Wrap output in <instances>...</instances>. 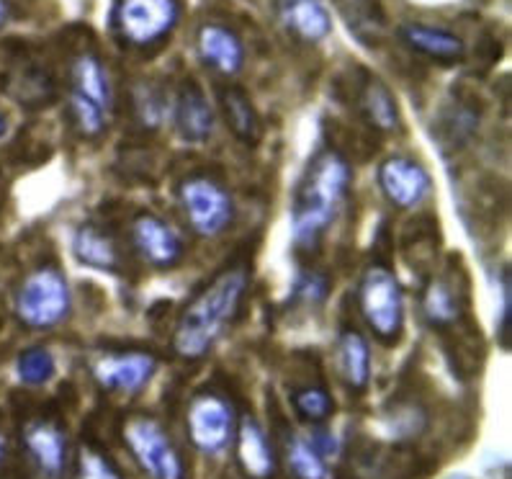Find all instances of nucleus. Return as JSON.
<instances>
[{
    "instance_id": "nucleus-13",
    "label": "nucleus",
    "mask_w": 512,
    "mask_h": 479,
    "mask_svg": "<svg viewBox=\"0 0 512 479\" xmlns=\"http://www.w3.org/2000/svg\"><path fill=\"white\" fill-rule=\"evenodd\" d=\"M376 178H379V188L386 201L392 207L404 209V212L420 207L422 201L428 199L430 188H433L428 168L412 158H402V155L386 158L379 165Z\"/></svg>"
},
{
    "instance_id": "nucleus-10",
    "label": "nucleus",
    "mask_w": 512,
    "mask_h": 479,
    "mask_svg": "<svg viewBox=\"0 0 512 479\" xmlns=\"http://www.w3.org/2000/svg\"><path fill=\"white\" fill-rule=\"evenodd\" d=\"M157 356L147 348H96L85 358V369L103 392L139 395L157 374Z\"/></svg>"
},
{
    "instance_id": "nucleus-23",
    "label": "nucleus",
    "mask_w": 512,
    "mask_h": 479,
    "mask_svg": "<svg viewBox=\"0 0 512 479\" xmlns=\"http://www.w3.org/2000/svg\"><path fill=\"white\" fill-rule=\"evenodd\" d=\"M361 114L368 124L379 132H397L402 127L399 119V106L394 101L392 91L381 80L368 78L361 91Z\"/></svg>"
},
{
    "instance_id": "nucleus-22",
    "label": "nucleus",
    "mask_w": 512,
    "mask_h": 479,
    "mask_svg": "<svg viewBox=\"0 0 512 479\" xmlns=\"http://www.w3.org/2000/svg\"><path fill=\"white\" fill-rule=\"evenodd\" d=\"M219 109H222L224 124L229 132L235 134L237 140L245 145H255L260 137V119L255 111L253 101L247 98V93L237 85H224L219 88Z\"/></svg>"
},
{
    "instance_id": "nucleus-30",
    "label": "nucleus",
    "mask_w": 512,
    "mask_h": 479,
    "mask_svg": "<svg viewBox=\"0 0 512 479\" xmlns=\"http://www.w3.org/2000/svg\"><path fill=\"white\" fill-rule=\"evenodd\" d=\"M11 21V3L8 0H0V29Z\"/></svg>"
},
{
    "instance_id": "nucleus-26",
    "label": "nucleus",
    "mask_w": 512,
    "mask_h": 479,
    "mask_svg": "<svg viewBox=\"0 0 512 479\" xmlns=\"http://www.w3.org/2000/svg\"><path fill=\"white\" fill-rule=\"evenodd\" d=\"M132 111L137 124L147 129H157L163 127L165 116L170 114L168 98H165L163 88H157L152 83H142L134 85L132 93Z\"/></svg>"
},
{
    "instance_id": "nucleus-12",
    "label": "nucleus",
    "mask_w": 512,
    "mask_h": 479,
    "mask_svg": "<svg viewBox=\"0 0 512 479\" xmlns=\"http://www.w3.org/2000/svg\"><path fill=\"white\" fill-rule=\"evenodd\" d=\"M129 237H132V245L139 258L157 271L175 268L186 253V245H183V237L178 235V230L152 212H142L132 219Z\"/></svg>"
},
{
    "instance_id": "nucleus-8",
    "label": "nucleus",
    "mask_w": 512,
    "mask_h": 479,
    "mask_svg": "<svg viewBox=\"0 0 512 479\" xmlns=\"http://www.w3.org/2000/svg\"><path fill=\"white\" fill-rule=\"evenodd\" d=\"M186 431L193 449L204 456H222L235 443L237 413L224 389L204 387L186 407Z\"/></svg>"
},
{
    "instance_id": "nucleus-7",
    "label": "nucleus",
    "mask_w": 512,
    "mask_h": 479,
    "mask_svg": "<svg viewBox=\"0 0 512 479\" xmlns=\"http://www.w3.org/2000/svg\"><path fill=\"white\" fill-rule=\"evenodd\" d=\"M181 0H114L111 29L129 49L163 44L181 21Z\"/></svg>"
},
{
    "instance_id": "nucleus-17",
    "label": "nucleus",
    "mask_w": 512,
    "mask_h": 479,
    "mask_svg": "<svg viewBox=\"0 0 512 479\" xmlns=\"http://www.w3.org/2000/svg\"><path fill=\"white\" fill-rule=\"evenodd\" d=\"M278 19L291 37L304 44H320L330 37L332 16L325 0H278Z\"/></svg>"
},
{
    "instance_id": "nucleus-3",
    "label": "nucleus",
    "mask_w": 512,
    "mask_h": 479,
    "mask_svg": "<svg viewBox=\"0 0 512 479\" xmlns=\"http://www.w3.org/2000/svg\"><path fill=\"white\" fill-rule=\"evenodd\" d=\"M116 93L109 67L96 52H80L70 65L67 116L85 140H98L114 119Z\"/></svg>"
},
{
    "instance_id": "nucleus-24",
    "label": "nucleus",
    "mask_w": 512,
    "mask_h": 479,
    "mask_svg": "<svg viewBox=\"0 0 512 479\" xmlns=\"http://www.w3.org/2000/svg\"><path fill=\"white\" fill-rule=\"evenodd\" d=\"M286 467L294 479H332L330 459L314 446L309 436H286Z\"/></svg>"
},
{
    "instance_id": "nucleus-21",
    "label": "nucleus",
    "mask_w": 512,
    "mask_h": 479,
    "mask_svg": "<svg viewBox=\"0 0 512 479\" xmlns=\"http://www.w3.org/2000/svg\"><path fill=\"white\" fill-rule=\"evenodd\" d=\"M73 255L83 266L116 273L121 268V250L114 235L101 225L83 222L73 235Z\"/></svg>"
},
{
    "instance_id": "nucleus-20",
    "label": "nucleus",
    "mask_w": 512,
    "mask_h": 479,
    "mask_svg": "<svg viewBox=\"0 0 512 479\" xmlns=\"http://www.w3.org/2000/svg\"><path fill=\"white\" fill-rule=\"evenodd\" d=\"M338 369L340 379L350 392H366L371 384V346L366 335L358 328L348 325L338 335Z\"/></svg>"
},
{
    "instance_id": "nucleus-1",
    "label": "nucleus",
    "mask_w": 512,
    "mask_h": 479,
    "mask_svg": "<svg viewBox=\"0 0 512 479\" xmlns=\"http://www.w3.org/2000/svg\"><path fill=\"white\" fill-rule=\"evenodd\" d=\"M250 266L242 261L211 276L183 307L170 335V348L183 361H201L214 351L240 315L250 292Z\"/></svg>"
},
{
    "instance_id": "nucleus-27",
    "label": "nucleus",
    "mask_w": 512,
    "mask_h": 479,
    "mask_svg": "<svg viewBox=\"0 0 512 479\" xmlns=\"http://www.w3.org/2000/svg\"><path fill=\"white\" fill-rule=\"evenodd\" d=\"M16 374L26 387H42L55 376V356L44 346H31L16 358Z\"/></svg>"
},
{
    "instance_id": "nucleus-11",
    "label": "nucleus",
    "mask_w": 512,
    "mask_h": 479,
    "mask_svg": "<svg viewBox=\"0 0 512 479\" xmlns=\"http://www.w3.org/2000/svg\"><path fill=\"white\" fill-rule=\"evenodd\" d=\"M21 443L31 467L42 479H62L70 459L67 433L55 415H34L21 428Z\"/></svg>"
},
{
    "instance_id": "nucleus-16",
    "label": "nucleus",
    "mask_w": 512,
    "mask_h": 479,
    "mask_svg": "<svg viewBox=\"0 0 512 479\" xmlns=\"http://www.w3.org/2000/svg\"><path fill=\"white\" fill-rule=\"evenodd\" d=\"M235 443L237 464H240L242 474H245L247 479L276 477V451H273V443L268 441L263 425H260L253 415H245V418L237 423Z\"/></svg>"
},
{
    "instance_id": "nucleus-19",
    "label": "nucleus",
    "mask_w": 512,
    "mask_h": 479,
    "mask_svg": "<svg viewBox=\"0 0 512 479\" xmlns=\"http://www.w3.org/2000/svg\"><path fill=\"white\" fill-rule=\"evenodd\" d=\"M464 315V289L451 273H440L425 286L422 294V317L430 328H451Z\"/></svg>"
},
{
    "instance_id": "nucleus-5",
    "label": "nucleus",
    "mask_w": 512,
    "mask_h": 479,
    "mask_svg": "<svg viewBox=\"0 0 512 479\" xmlns=\"http://www.w3.org/2000/svg\"><path fill=\"white\" fill-rule=\"evenodd\" d=\"M121 441L150 479H188L186 459L165 425L145 413H132L121 423Z\"/></svg>"
},
{
    "instance_id": "nucleus-25",
    "label": "nucleus",
    "mask_w": 512,
    "mask_h": 479,
    "mask_svg": "<svg viewBox=\"0 0 512 479\" xmlns=\"http://www.w3.org/2000/svg\"><path fill=\"white\" fill-rule=\"evenodd\" d=\"M291 407L304 423L322 425L335 415V400L322 384H304L291 392Z\"/></svg>"
},
{
    "instance_id": "nucleus-32",
    "label": "nucleus",
    "mask_w": 512,
    "mask_h": 479,
    "mask_svg": "<svg viewBox=\"0 0 512 479\" xmlns=\"http://www.w3.org/2000/svg\"><path fill=\"white\" fill-rule=\"evenodd\" d=\"M6 134H8V119L6 114L0 111V137H6Z\"/></svg>"
},
{
    "instance_id": "nucleus-28",
    "label": "nucleus",
    "mask_w": 512,
    "mask_h": 479,
    "mask_svg": "<svg viewBox=\"0 0 512 479\" xmlns=\"http://www.w3.org/2000/svg\"><path fill=\"white\" fill-rule=\"evenodd\" d=\"M75 479H121V474L116 472V467L111 464L109 456L103 454L101 446L88 443V446L80 451Z\"/></svg>"
},
{
    "instance_id": "nucleus-6",
    "label": "nucleus",
    "mask_w": 512,
    "mask_h": 479,
    "mask_svg": "<svg viewBox=\"0 0 512 479\" xmlns=\"http://www.w3.org/2000/svg\"><path fill=\"white\" fill-rule=\"evenodd\" d=\"M358 310H361L366 328L392 346L402 338L404 330V299L402 284L394 276V271L384 263H371L363 271L361 284H358Z\"/></svg>"
},
{
    "instance_id": "nucleus-4",
    "label": "nucleus",
    "mask_w": 512,
    "mask_h": 479,
    "mask_svg": "<svg viewBox=\"0 0 512 479\" xmlns=\"http://www.w3.org/2000/svg\"><path fill=\"white\" fill-rule=\"evenodd\" d=\"M73 312V292L67 276L55 263L31 268L13 297V315L29 330H52Z\"/></svg>"
},
{
    "instance_id": "nucleus-14",
    "label": "nucleus",
    "mask_w": 512,
    "mask_h": 479,
    "mask_svg": "<svg viewBox=\"0 0 512 479\" xmlns=\"http://www.w3.org/2000/svg\"><path fill=\"white\" fill-rule=\"evenodd\" d=\"M196 55L211 73L222 75V78H235L245 67V44H242L240 34L229 29L227 24H217V21L199 26Z\"/></svg>"
},
{
    "instance_id": "nucleus-18",
    "label": "nucleus",
    "mask_w": 512,
    "mask_h": 479,
    "mask_svg": "<svg viewBox=\"0 0 512 479\" xmlns=\"http://www.w3.org/2000/svg\"><path fill=\"white\" fill-rule=\"evenodd\" d=\"M399 39H402L412 52L428 57V60L443 62V65H451V62L464 60L466 44L464 39L453 34V31L443 29V26L433 24H410L399 26Z\"/></svg>"
},
{
    "instance_id": "nucleus-31",
    "label": "nucleus",
    "mask_w": 512,
    "mask_h": 479,
    "mask_svg": "<svg viewBox=\"0 0 512 479\" xmlns=\"http://www.w3.org/2000/svg\"><path fill=\"white\" fill-rule=\"evenodd\" d=\"M6 456H8V441L6 436H3V431H0V464L6 461Z\"/></svg>"
},
{
    "instance_id": "nucleus-2",
    "label": "nucleus",
    "mask_w": 512,
    "mask_h": 479,
    "mask_svg": "<svg viewBox=\"0 0 512 479\" xmlns=\"http://www.w3.org/2000/svg\"><path fill=\"white\" fill-rule=\"evenodd\" d=\"M350 191V163L338 150L325 147L309 160L296 186L291 207V240L296 253H317L322 237L343 209Z\"/></svg>"
},
{
    "instance_id": "nucleus-9",
    "label": "nucleus",
    "mask_w": 512,
    "mask_h": 479,
    "mask_svg": "<svg viewBox=\"0 0 512 479\" xmlns=\"http://www.w3.org/2000/svg\"><path fill=\"white\" fill-rule=\"evenodd\" d=\"M178 204L188 227L204 240H214L235 225V199L224 183L204 173L183 178L178 186Z\"/></svg>"
},
{
    "instance_id": "nucleus-29",
    "label": "nucleus",
    "mask_w": 512,
    "mask_h": 479,
    "mask_svg": "<svg viewBox=\"0 0 512 479\" xmlns=\"http://www.w3.org/2000/svg\"><path fill=\"white\" fill-rule=\"evenodd\" d=\"M327 292H330L327 276L320 271H312V268L302 271V276L294 284V299L302 304H320L322 299H327Z\"/></svg>"
},
{
    "instance_id": "nucleus-15",
    "label": "nucleus",
    "mask_w": 512,
    "mask_h": 479,
    "mask_svg": "<svg viewBox=\"0 0 512 479\" xmlns=\"http://www.w3.org/2000/svg\"><path fill=\"white\" fill-rule=\"evenodd\" d=\"M173 119L175 129H178V137L188 145H201L214 134V127H217V116H214V109L206 101L204 91L193 80H186L181 85V91L175 96L173 106Z\"/></svg>"
}]
</instances>
